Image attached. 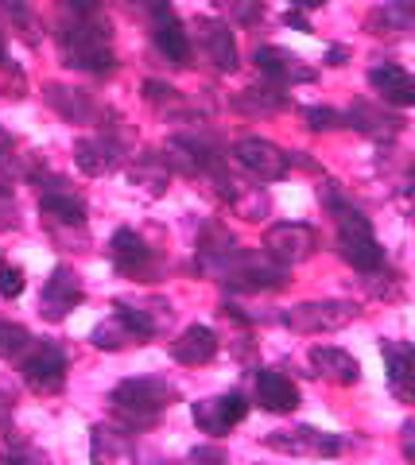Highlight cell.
Instances as JSON below:
<instances>
[{"instance_id": "obj_1", "label": "cell", "mask_w": 415, "mask_h": 465, "mask_svg": "<svg viewBox=\"0 0 415 465\" xmlns=\"http://www.w3.org/2000/svg\"><path fill=\"white\" fill-rule=\"evenodd\" d=\"M171 322V302L163 299H117L113 314L90 333L97 349H128V345H148L160 338Z\"/></svg>"}, {"instance_id": "obj_2", "label": "cell", "mask_w": 415, "mask_h": 465, "mask_svg": "<svg viewBox=\"0 0 415 465\" xmlns=\"http://www.w3.org/2000/svg\"><path fill=\"white\" fill-rule=\"evenodd\" d=\"M59 51L70 70H85V74H113L117 70V54H113V24L94 12V16H70L63 12L59 20Z\"/></svg>"}, {"instance_id": "obj_3", "label": "cell", "mask_w": 415, "mask_h": 465, "mask_svg": "<svg viewBox=\"0 0 415 465\" xmlns=\"http://www.w3.org/2000/svg\"><path fill=\"white\" fill-rule=\"evenodd\" d=\"M179 403V388L163 376H133L109 391V411L128 430H148L163 411Z\"/></svg>"}, {"instance_id": "obj_4", "label": "cell", "mask_w": 415, "mask_h": 465, "mask_svg": "<svg viewBox=\"0 0 415 465\" xmlns=\"http://www.w3.org/2000/svg\"><path fill=\"white\" fill-rule=\"evenodd\" d=\"M210 275L225 291H237V295H264V291L288 287V268L276 264L268 252L241 249V244L229 256H222L218 264L210 268Z\"/></svg>"}, {"instance_id": "obj_5", "label": "cell", "mask_w": 415, "mask_h": 465, "mask_svg": "<svg viewBox=\"0 0 415 465\" xmlns=\"http://www.w3.org/2000/svg\"><path fill=\"white\" fill-rule=\"evenodd\" d=\"M39 217L43 225L51 229V237L66 244V249H78L85 252V217H90V210H85V198L66 191V186H54V191H39Z\"/></svg>"}, {"instance_id": "obj_6", "label": "cell", "mask_w": 415, "mask_h": 465, "mask_svg": "<svg viewBox=\"0 0 415 465\" xmlns=\"http://www.w3.org/2000/svg\"><path fill=\"white\" fill-rule=\"evenodd\" d=\"M334 222H338V252L353 272H373L380 264H389L373 225H369V217L357 206H350L346 213H338Z\"/></svg>"}, {"instance_id": "obj_7", "label": "cell", "mask_w": 415, "mask_h": 465, "mask_svg": "<svg viewBox=\"0 0 415 465\" xmlns=\"http://www.w3.org/2000/svg\"><path fill=\"white\" fill-rule=\"evenodd\" d=\"M357 314H361V307L350 299H314V302H299V307L283 311L276 322L295 333H334L357 322Z\"/></svg>"}, {"instance_id": "obj_8", "label": "cell", "mask_w": 415, "mask_h": 465, "mask_svg": "<svg viewBox=\"0 0 415 465\" xmlns=\"http://www.w3.org/2000/svg\"><path fill=\"white\" fill-rule=\"evenodd\" d=\"M20 357V376L35 396H59L66 388V353L54 341H27Z\"/></svg>"}, {"instance_id": "obj_9", "label": "cell", "mask_w": 415, "mask_h": 465, "mask_svg": "<svg viewBox=\"0 0 415 465\" xmlns=\"http://www.w3.org/2000/svg\"><path fill=\"white\" fill-rule=\"evenodd\" d=\"M264 446L276 454H291V458H338L350 450L346 434H331L319 427H291V430H272L264 434Z\"/></svg>"}, {"instance_id": "obj_10", "label": "cell", "mask_w": 415, "mask_h": 465, "mask_svg": "<svg viewBox=\"0 0 415 465\" xmlns=\"http://www.w3.org/2000/svg\"><path fill=\"white\" fill-rule=\"evenodd\" d=\"M124 148H128V140L121 136V128L117 124H105V128H97L94 136H82L74 143V163H78L82 174H90V179H102V174L121 167Z\"/></svg>"}, {"instance_id": "obj_11", "label": "cell", "mask_w": 415, "mask_h": 465, "mask_svg": "<svg viewBox=\"0 0 415 465\" xmlns=\"http://www.w3.org/2000/svg\"><path fill=\"white\" fill-rule=\"evenodd\" d=\"M319 229L307 222H280L264 232V252L283 268H295L319 252Z\"/></svg>"}, {"instance_id": "obj_12", "label": "cell", "mask_w": 415, "mask_h": 465, "mask_svg": "<svg viewBox=\"0 0 415 465\" xmlns=\"http://www.w3.org/2000/svg\"><path fill=\"white\" fill-rule=\"evenodd\" d=\"M148 12H152V35H155V47L167 63L175 66H191V32L183 27L179 12L171 8V0H148Z\"/></svg>"}, {"instance_id": "obj_13", "label": "cell", "mask_w": 415, "mask_h": 465, "mask_svg": "<svg viewBox=\"0 0 415 465\" xmlns=\"http://www.w3.org/2000/svg\"><path fill=\"white\" fill-rule=\"evenodd\" d=\"M233 159L241 171H249L256 183H280L283 174L291 171L288 163V152H280L272 140L264 136H241L233 143Z\"/></svg>"}, {"instance_id": "obj_14", "label": "cell", "mask_w": 415, "mask_h": 465, "mask_svg": "<svg viewBox=\"0 0 415 465\" xmlns=\"http://www.w3.org/2000/svg\"><path fill=\"white\" fill-rule=\"evenodd\" d=\"M109 260L113 268L128 280H155L160 275V264H155V252L148 249V241L140 237L136 229H117L109 241Z\"/></svg>"}, {"instance_id": "obj_15", "label": "cell", "mask_w": 415, "mask_h": 465, "mask_svg": "<svg viewBox=\"0 0 415 465\" xmlns=\"http://www.w3.org/2000/svg\"><path fill=\"white\" fill-rule=\"evenodd\" d=\"M249 415V400L241 391H222V396H210V400H198L191 407V419L203 434H229L237 423H245Z\"/></svg>"}, {"instance_id": "obj_16", "label": "cell", "mask_w": 415, "mask_h": 465, "mask_svg": "<svg viewBox=\"0 0 415 465\" xmlns=\"http://www.w3.org/2000/svg\"><path fill=\"white\" fill-rule=\"evenodd\" d=\"M85 299V287H82V275L74 268L59 264L51 272V280L43 283V295H39V314L47 318V322H63V318L82 307Z\"/></svg>"}, {"instance_id": "obj_17", "label": "cell", "mask_w": 415, "mask_h": 465, "mask_svg": "<svg viewBox=\"0 0 415 465\" xmlns=\"http://www.w3.org/2000/svg\"><path fill=\"white\" fill-rule=\"evenodd\" d=\"M252 58H256V70H261L272 85H280V90H288V85H307V82L319 78L303 58L283 51V47H256Z\"/></svg>"}, {"instance_id": "obj_18", "label": "cell", "mask_w": 415, "mask_h": 465, "mask_svg": "<svg viewBox=\"0 0 415 465\" xmlns=\"http://www.w3.org/2000/svg\"><path fill=\"white\" fill-rule=\"evenodd\" d=\"M252 388H256V403L272 415H291L299 407V388L291 376H283L280 369H256Z\"/></svg>"}, {"instance_id": "obj_19", "label": "cell", "mask_w": 415, "mask_h": 465, "mask_svg": "<svg viewBox=\"0 0 415 465\" xmlns=\"http://www.w3.org/2000/svg\"><path fill=\"white\" fill-rule=\"evenodd\" d=\"M198 43H203L206 58L222 70V74H233V70L241 66L237 43H233V32H229V24H225V20H213V16H203V20H198Z\"/></svg>"}, {"instance_id": "obj_20", "label": "cell", "mask_w": 415, "mask_h": 465, "mask_svg": "<svg viewBox=\"0 0 415 465\" xmlns=\"http://www.w3.org/2000/svg\"><path fill=\"white\" fill-rule=\"evenodd\" d=\"M43 101H47V105L59 113L63 121H70V124H94L97 121L94 97L85 90H74V85H59V82L43 85Z\"/></svg>"}, {"instance_id": "obj_21", "label": "cell", "mask_w": 415, "mask_h": 465, "mask_svg": "<svg viewBox=\"0 0 415 465\" xmlns=\"http://www.w3.org/2000/svg\"><path fill=\"white\" fill-rule=\"evenodd\" d=\"M136 446V430H128L121 423H94L90 427V458L94 465H113L124 454H133Z\"/></svg>"}, {"instance_id": "obj_22", "label": "cell", "mask_w": 415, "mask_h": 465, "mask_svg": "<svg viewBox=\"0 0 415 465\" xmlns=\"http://www.w3.org/2000/svg\"><path fill=\"white\" fill-rule=\"evenodd\" d=\"M218 349H222V341L210 326H187L175 341H171V357H175L179 365L198 369V365H210V361L218 357Z\"/></svg>"}, {"instance_id": "obj_23", "label": "cell", "mask_w": 415, "mask_h": 465, "mask_svg": "<svg viewBox=\"0 0 415 465\" xmlns=\"http://www.w3.org/2000/svg\"><path fill=\"white\" fill-rule=\"evenodd\" d=\"M369 85L380 94L384 105H396V109L415 105V78L396 63H384V66L369 70Z\"/></svg>"}, {"instance_id": "obj_24", "label": "cell", "mask_w": 415, "mask_h": 465, "mask_svg": "<svg viewBox=\"0 0 415 465\" xmlns=\"http://www.w3.org/2000/svg\"><path fill=\"white\" fill-rule=\"evenodd\" d=\"M380 357H384V369H389V384L396 391V400L411 403L415 396V349L408 341H380Z\"/></svg>"}, {"instance_id": "obj_25", "label": "cell", "mask_w": 415, "mask_h": 465, "mask_svg": "<svg viewBox=\"0 0 415 465\" xmlns=\"http://www.w3.org/2000/svg\"><path fill=\"white\" fill-rule=\"evenodd\" d=\"M311 369H314V376H322V381H331V384H341V388L361 381V365L338 345H314L311 349Z\"/></svg>"}, {"instance_id": "obj_26", "label": "cell", "mask_w": 415, "mask_h": 465, "mask_svg": "<svg viewBox=\"0 0 415 465\" xmlns=\"http://www.w3.org/2000/svg\"><path fill=\"white\" fill-rule=\"evenodd\" d=\"M346 128H361V133L377 136V140H392L404 133V116H389L380 109H369V105H353L346 113Z\"/></svg>"}, {"instance_id": "obj_27", "label": "cell", "mask_w": 415, "mask_h": 465, "mask_svg": "<svg viewBox=\"0 0 415 465\" xmlns=\"http://www.w3.org/2000/svg\"><path fill=\"white\" fill-rule=\"evenodd\" d=\"M411 24H415V5L411 0H389V5L377 8L373 16L365 20V27L373 35H404V32H411Z\"/></svg>"}, {"instance_id": "obj_28", "label": "cell", "mask_w": 415, "mask_h": 465, "mask_svg": "<svg viewBox=\"0 0 415 465\" xmlns=\"http://www.w3.org/2000/svg\"><path fill=\"white\" fill-rule=\"evenodd\" d=\"M0 16L12 27V35H20L27 47H39L43 43V20L32 12L27 0H0Z\"/></svg>"}, {"instance_id": "obj_29", "label": "cell", "mask_w": 415, "mask_h": 465, "mask_svg": "<svg viewBox=\"0 0 415 465\" xmlns=\"http://www.w3.org/2000/svg\"><path fill=\"white\" fill-rule=\"evenodd\" d=\"M171 171L163 152H152V155H140L133 167H128V179H133V186H148V194H163L167 183H171Z\"/></svg>"}, {"instance_id": "obj_30", "label": "cell", "mask_w": 415, "mask_h": 465, "mask_svg": "<svg viewBox=\"0 0 415 465\" xmlns=\"http://www.w3.org/2000/svg\"><path fill=\"white\" fill-rule=\"evenodd\" d=\"M0 465H51V458L20 430H0Z\"/></svg>"}, {"instance_id": "obj_31", "label": "cell", "mask_w": 415, "mask_h": 465, "mask_svg": "<svg viewBox=\"0 0 415 465\" xmlns=\"http://www.w3.org/2000/svg\"><path fill=\"white\" fill-rule=\"evenodd\" d=\"M233 109L249 113V116H272L280 109H288V94L280 85H261V90H241L233 97Z\"/></svg>"}, {"instance_id": "obj_32", "label": "cell", "mask_w": 415, "mask_h": 465, "mask_svg": "<svg viewBox=\"0 0 415 465\" xmlns=\"http://www.w3.org/2000/svg\"><path fill=\"white\" fill-rule=\"evenodd\" d=\"M144 101L155 109V113H171V116H187L191 113V101L183 97L175 85H167V82H155L148 78L144 82Z\"/></svg>"}, {"instance_id": "obj_33", "label": "cell", "mask_w": 415, "mask_h": 465, "mask_svg": "<svg viewBox=\"0 0 415 465\" xmlns=\"http://www.w3.org/2000/svg\"><path fill=\"white\" fill-rule=\"evenodd\" d=\"M365 280L361 287L369 291V295H377V299H400V291H404V280H400V272H392L389 264H380L373 272H361Z\"/></svg>"}, {"instance_id": "obj_34", "label": "cell", "mask_w": 415, "mask_h": 465, "mask_svg": "<svg viewBox=\"0 0 415 465\" xmlns=\"http://www.w3.org/2000/svg\"><path fill=\"white\" fill-rule=\"evenodd\" d=\"M20 174H24V155H20V143L12 140V136L5 133V128H0V186H5V191H8V186L20 179Z\"/></svg>"}, {"instance_id": "obj_35", "label": "cell", "mask_w": 415, "mask_h": 465, "mask_svg": "<svg viewBox=\"0 0 415 465\" xmlns=\"http://www.w3.org/2000/svg\"><path fill=\"white\" fill-rule=\"evenodd\" d=\"M303 121L314 133H338V128H346V113H338L331 105H311L303 109Z\"/></svg>"}, {"instance_id": "obj_36", "label": "cell", "mask_w": 415, "mask_h": 465, "mask_svg": "<svg viewBox=\"0 0 415 465\" xmlns=\"http://www.w3.org/2000/svg\"><path fill=\"white\" fill-rule=\"evenodd\" d=\"M27 341H32V333H27L24 326L16 322H0V361H8V357H20Z\"/></svg>"}, {"instance_id": "obj_37", "label": "cell", "mask_w": 415, "mask_h": 465, "mask_svg": "<svg viewBox=\"0 0 415 465\" xmlns=\"http://www.w3.org/2000/svg\"><path fill=\"white\" fill-rule=\"evenodd\" d=\"M24 268L12 264V260L0 252V299H20L24 295Z\"/></svg>"}, {"instance_id": "obj_38", "label": "cell", "mask_w": 415, "mask_h": 465, "mask_svg": "<svg viewBox=\"0 0 415 465\" xmlns=\"http://www.w3.org/2000/svg\"><path fill=\"white\" fill-rule=\"evenodd\" d=\"M319 202L326 206V213L331 217H338V213H346L353 202L346 198V191H341V183H334V179H326L322 186H319Z\"/></svg>"}, {"instance_id": "obj_39", "label": "cell", "mask_w": 415, "mask_h": 465, "mask_svg": "<svg viewBox=\"0 0 415 465\" xmlns=\"http://www.w3.org/2000/svg\"><path fill=\"white\" fill-rule=\"evenodd\" d=\"M225 8H229V16H233L237 24H245V27L264 20V5H261V0H225Z\"/></svg>"}, {"instance_id": "obj_40", "label": "cell", "mask_w": 415, "mask_h": 465, "mask_svg": "<svg viewBox=\"0 0 415 465\" xmlns=\"http://www.w3.org/2000/svg\"><path fill=\"white\" fill-rule=\"evenodd\" d=\"M179 465H229V454L222 446H194Z\"/></svg>"}, {"instance_id": "obj_41", "label": "cell", "mask_w": 415, "mask_h": 465, "mask_svg": "<svg viewBox=\"0 0 415 465\" xmlns=\"http://www.w3.org/2000/svg\"><path fill=\"white\" fill-rule=\"evenodd\" d=\"M8 229H20V206L12 198V191L0 186V232H8Z\"/></svg>"}, {"instance_id": "obj_42", "label": "cell", "mask_w": 415, "mask_h": 465, "mask_svg": "<svg viewBox=\"0 0 415 465\" xmlns=\"http://www.w3.org/2000/svg\"><path fill=\"white\" fill-rule=\"evenodd\" d=\"M63 12H70V16H94V12H102V0H63Z\"/></svg>"}, {"instance_id": "obj_43", "label": "cell", "mask_w": 415, "mask_h": 465, "mask_svg": "<svg viewBox=\"0 0 415 465\" xmlns=\"http://www.w3.org/2000/svg\"><path fill=\"white\" fill-rule=\"evenodd\" d=\"M283 24H288V27H299V32H311V20H307L299 8H288V16H283Z\"/></svg>"}, {"instance_id": "obj_44", "label": "cell", "mask_w": 415, "mask_h": 465, "mask_svg": "<svg viewBox=\"0 0 415 465\" xmlns=\"http://www.w3.org/2000/svg\"><path fill=\"white\" fill-rule=\"evenodd\" d=\"M346 58H350L346 47H331L326 51V66H346Z\"/></svg>"}, {"instance_id": "obj_45", "label": "cell", "mask_w": 415, "mask_h": 465, "mask_svg": "<svg viewBox=\"0 0 415 465\" xmlns=\"http://www.w3.org/2000/svg\"><path fill=\"white\" fill-rule=\"evenodd\" d=\"M411 430H415V427H411V423H404V458H408V461H415V450H411Z\"/></svg>"}, {"instance_id": "obj_46", "label": "cell", "mask_w": 415, "mask_h": 465, "mask_svg": "<svg viewBox=\"0 0 415 465\" xmlns=\"http://www.w3.org/2000/svg\"><path fill=\"white\" fill-rule=\"evenodd\" d=\"M288 5H291V8H299V12H307V8H322L326 0H288Z\"/></svg>"}, {"instance_id": "obj_47", "label": "cell", "mask_w": 415, "mask_h": 465, "mask_svg": "<svg viewBox=\"0 0 415 465\" xmlns=\"http://www.w3.org/2000/svg\"><path fill=\"white\" fill-rule=\"evenodd\" d=\"M0 66H8V54H5V35H0Z\"/></svg>"}, {"instance_id": "obj_48", "label": "cell", "mask_w": 415, "mask_h": 465, "mask_svg": "<svg viewBox=\"0 0 415 465\" xmlns=\"http://www.w3.org/2000/svg\"><path fill=\"white\" fill-rule=\"evenodd\" d=\"M124 5H148V0H124Z\"/></svg>"}]
</instances>
